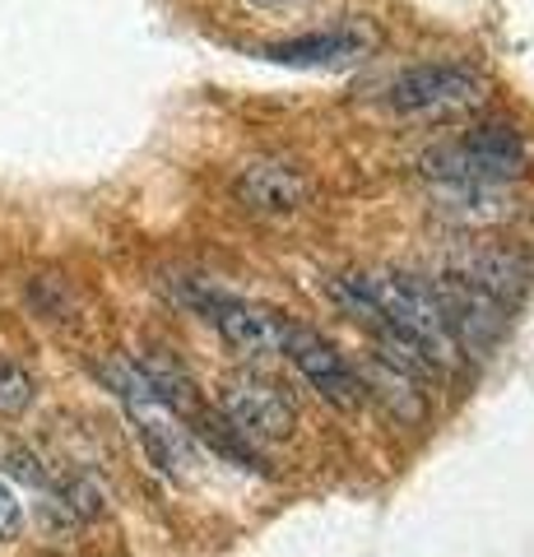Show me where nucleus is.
<instances>
[{
    "instance_id": "f03ea898",
    "label": "nucleus",
    "mask_w": 534,
    "mask_h": 557,
    "mask_svg": "<svg viewBox=\"0 0 534 557\" xmlns=\"http://www.w3.org/2000/svg\"><path fill=\"white\" fill-rule=\"evenodd\" d=\"M177 298L191 307L200 321H210L219 330V339L243 358H284L288 344H293V330H298V325H288L280 317H270V311H261V307L233 298V293L214 288L210 278H182Z\"/></svg>"
},
{
    "instance_id": "9d476101",
    "label": "nucleus",
    "mask_w": 534,
    "mask_h": 557,
    "mask_svg": "<svg viewBox=\"0 0 534 557\" xmlns=\"http://www.w3.org/2000/svg\"><path fill=\"white\" fill-rule=\"evenodd\" d=\"M135 432H140V446L145 456L163 469V474L182 479L186 465H191V437H186V428L177 423V413L159 399H140V405H126Z\"/></svg>"
},
{
    "instance_id": "f8f14e48",
    "label": "nucleus",
    "mask_w": 534,
    "mask_h": 557,
    "mask_svg": "<svg viewBox=\"0 0 534 557\" xmlns=\"http://www.w3.org/2000/svg\"><path fill=\"white\" fill-rule=\"evenodd\" d=\"M200 442L210 446V450H219V456L228 460V465H237V469H261L265 465L261 450H256V442L247 437V432H237L223 413L200 418Z\"/></svg>"
},
{
    "instance_id": "4468645a",
    "label": "nucleus",
    "mask_w": 534,
    "mask_h": 557,
    "mask_svg": "<svg viewBox=\"0 0 534 557\" xmlns=\"http://www.w3.org/2000/svg\"><path fill=\"white\" fill-rule=\"evenodd\" d=\"M57 502L65 511H71L75 520H98L102 511H108V493H102V487L94 483V479H71L57 493Z\"/></svg>"
},
{
    "instance_id": "dca6fc26",
    "label": "nucleus",
    "mask_w": 534,
    "mask_h": 557,
    "mask_svg": "<svg viewBox=\"0 0 534 557\" xmlns=\"http://www.w3.org/2000/svg\"><path fill=\"white\" fill-rule=\"evenodd\" d=\"M5 469H10V474H14V479H24V483H33V487H47V469H38V460H33V456H28V450H20V446H14V450H10V456H5Z\"/></svg>"
},
{
    "instance_id": "20e7f679",
    "label": "nucleus",
    "mask_w": 534,
    "mask_h": 557,
    "mask_svg": "<svg viewBox=\"0 0 534 557\" xmlns=\"http://www.w3.org/2000/svg\"><path fill=\"white\" fill-rule=\"evenodd\" d=\"M233 200L251 219H288L312 200V177L284 159H251L233 172Z\"/></svg>"
},
{
    "instance_id": "6e6552de",
    "label": "nucleus",
    "mask_w": 534,
    "mask_h": 557,
    "mask_svg": "<svg viewBox=\"0 0 534 557\" xmlns=\"http://www.w3.org/2000/svg\"><path fill=\"white\" fill-rule=\"evenodd\" d=\"M288 358H293V368H298L325 399H331V405L353 409L358 399H363V376H358L349 362H344V354H335L325 339H316L312 330H302V325L293 330Z\"/></svg>"
},
{
    "instance_id": "0eeeda50",
    "label": "nucleus",
    "mask_w": 534,
    "mask_h": 557,
    "mask_svg": "<svg viewBox=\"0 0 534 557\" xmlns=\"http://www.w3.org/2000/svg\"><path fill=\"white\" fill-rule=\"evenodd\" d=\"M433 293H437L442 317H446V325H451L456 344L484 348V344H493L497 335H502V325H507L502 302H493L488 293L470 288V284H464V278H456V274H442L437 284H433Z\"/></svg>"
},
{
    "instance_id": "f3484780",
    "label": "nucleus",
    "mask_w": 534,
    "mask_h": 557,
    "mask_svg": "<svg viewBox=\"0 0 534 557\" xmlns=\"http://www.w3.org/2000/svg\"><path fill=\"white\" fill-rule=\"evenodd\" d=\"M251 10H293L298 5V0H247Z\"/></svg>"
},
{
    "instance_id": "1a4fd4ad",
    "label": "nucleus",
    "mask_w": 534,
    "mask_h": 557,
    "mask_svg": "<svg viewBox=\"0 0 534 557\" xmlns=\"http://www.w3.org/2000/svg\"><path fill=\"white\" fill-rule=\"evenodd\" d=\"M446 274L464 278L470 288L488 293V298L502 302V307L521 298V293L530 288V278H534L530 260H521L516 251H502V247H464V251L451 256V270Z\"/></svg>"
},
{
    "instance_id": "f257e3e1",
    "label": "nucleus",
    "mask_w": 534,
    "mask_h": 557,
    "mask_svg": "<svg viewBox=\"0 0 534 557\" xmlns=\"http://www.w3.org/2000/svg\"><path fill=\"white\" fill-rule=\"evenodd\" d=\"M534 149L530 139L507 121H479L464 135L446 139L423 153V172L433 182H479V186H511L530 177Z\"/></svg>"
},
{
    "instance_id": "9b49d317",
    "label": "nucleus",
    "mask_w": 534,
    "mask_h": 557,
    "mask_svg": "<svg viewBox=\"0 0 534 557\" xmlns=\"http://www.w3.org/2000/svg\"><path fill=\"white\" fill-rule=\"evenodd\" d=\"M140 372L149 381V391L159 395V405H167L177 418H191L200 413V395H196V381L186 376V368L172 354H149L140 358Z\"/></svg>"
},
{
    "instance_id": "423d86ee",
    "label": "nucleus",
    "mask_w": 534,
    "mask_h": 557,
    "mask_svg": "<svg viewBox=\"0 0 534 557\" xmlns=\"http://www.w3.org/2000/svg\"><path fill=\"white\" fill-rule=\"evenodd\" d=\"M372 47H376V28H368V24H344V28H316V33H298V38L265 42L261 57L274 61V65L321 70V65H349L358 57H368Z\"/></svg>"
},
{
    "instance_id": "2eb2a0df",
    "label": "nucleus",
    "mask_w": 534,
    "mask_h": 557,
    "mask_svg": "<svg viewBox=\"0 0 534 557\" xmlns=\"http://www.w3.org/2000/svg\"><path fill=\"white\" fill-rule=\"evenodd\" d=\"M20 530H24V507H20V497L0 483V544H14Z\"/></svg>"
},
{
    "instance_id": "ddd939ff",
    "label": "nucleus",
    "mask_w": 534,
    "mask_h": 557,
    "mask_svg": "<svg viewBox=\"0 0 534 557\" xmlns=\"http://www.w3.org/2000/svg\"><path fill=\"white\" fill-rule=\"evenodd\" d=\"M33 395H38L33 376L14 358H0V418H20L33 405Z\"/></svg>"
},
{
    "instance_id": "39448f33",
    "label": "nucleus",
    "mask_w": 534,
    "mask_h": 557,
    "mask_svg": "<svg viewBox=\"0 0 534 557\" xmlns=\"http://www.w3.org/2000/svg\"><path fill=\"white\" fill-rule=\"evenodd\" d=\"M219 413L228 418L237 432H247L251 442H280L293 432V405L274 381L243 372L219 391Z\"/></svg>"
},
{
    "instance_id": "7ed1b4c3",
    "label": "nucleus",
    "mask_w": 534,
    "mask_h": 557,
    "mask_svg": "<svg viewBox=\"0 0 534 557\" xmlns=\"http://www.w3.org/2000/svg\"><path fill=\"white\" fill-rule=\"evenodd\" d=\"M488 94L479 70L456 65V61H427L409 65L386 84V108L395 116H442V112H464Z\"/></svg>"
}]
</instances>
